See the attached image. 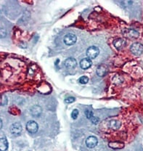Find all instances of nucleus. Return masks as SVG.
Returning <instances> with one entry per match:
<instances>
[{"label":"nucleus","instance_id":"9","mask_svg":"<svg viewBox=\"0 0 143 151\" xmlns=\"http://www.w3.org/2000/svg\"><path fill=\"white\" fill-rule=\"evenodd\" d=\"M65 66L68 68H74L76 67L77 62L76 61V59H74V58H67L64 62Z\"/></svg>","mask_w":143,"mask_h":151},{"label":"nucleus","instance_id":"1","mask_svg":"<svg viewBox=\"0 0 143 151\" xmlns=\"http://www.w3.org/2000/svg\"><path fill=\"white\" fill-rule=\"evenodd\" d=\"M130 51L134 55H141L143 52V45L138 42L134 43L131 44V47H130Z\"/></svg>","mask_w":143,"mask_h":151},{"label":"nucleus","instance_id":"14","mask_svg":"<svg viewBox=\"0 0 143 151\" xmlns=\"http://www.w3.org/2000/svg\"><path fill=\"white\" fill-rule=\"evenodd\" d=\"M127 36L130 38H137L139 36V33L134 29H129L127 30Z\"/></svg>","mask_w":143,"mask_h":151},{"label":"nucleus","instance_id":"13","mask_svg":"<svg viewBox=\"0 0 143 151\" xmlns=\"http://www.w3.org/2000/svg\"><path fill=\"white\" fill-rule=\"evenodd\" d=\"M121 122L117 121V120H112V121H110V123H109V127L113 130L118 129L121 127Z\"/></svg>","mask_w":143,"mask_h":151},{"label":"nucleus","instance_id":"2","mask_svg":"<svg viewBox=\"0 0 143 151\" xmlns=\"http://www.w3.org/2000/svg\"><path fill=\"white\" fill-rule=\"evenodd\" d=\"M99 50L98 47H95V46H92L89 47L86 50V55H87L88 58L89 59H95L99 55Z\"/></svg>","mask_w":143,"mask_h":151},{"label":"nucleus","instance_id":"5","mask_svg":"<svg viewBox=\"0 0 143 151\" xmlns=\"http://www.w3.org/2000/svg\"><path fill=\"white\" fill-rule=\"evenodd\" d=\"M26 129L29 133L35 134L37 132L38 129H39V126H38L37 123L35 122L34 121H30L26 124Z\"/></svg>","mask_w":143,"mask_h":151},{"label":"nucleus","instance_id":"3","mask_svg":"<svg viewBox=\"0 0 143 151\" xmlns=\"http://www.w3.org/2000/svg\"><path fill=\"white\" fill-rule=\"evenodd\" d=\"M63 41L66 45H74L77 41V36L74 33H68L64 36Z\"/></svg>","mask_w":143,"mask_h":151},{"label":"nucleus","instance_id":"6","mask_svg":"<svg viewBox=\"0 0 143 151\" xmlns=\"http://www.w3.org/2000/svg\"><path fill=\"white\" fill-rule=\"evenodd\" d=\"M97 138L95 136H90L89 137H87V139H86V145L89 148H95L97 145Z\"/></svg>","mask_w":143,"mask_h":151},{"label":"nucleus","instance_id":"20","mask_svg":"<svg viewBox=\"0 0 143 151\" xmlns=\"http://www.w3.org/2000/svg\"><path fill=\"white\" fill-rule=\"evenodd\" d=\"M76 100L75 97H68V98H66L65 100V103H68V104H69V103H74V101Z\"/></svg>","mask_w":143,"mask_h":151},{"label":"nucleus","instance_id":"8","mask_svg":"<svg viewBox=\"0 0 143 151\" xmlns=\"http://www.w3.org/2000/svg\"><path fill=\"white\" fill-rule=\"evenodd\" d=\"M92 61H91V59H89V58H84V59L81 60V62H80V67H81L82 69L86 70L90 68V67L92 66Z\"/></svg>","mask_w":143,"mask_h":151},{"label":"nucleus","instance_id":"22","mask_svg":"<svg viewBox=\"0 0 143 151\" xmlns=\"http://www.w3.org/2000/svg\"><path fill=\"white\" fill-rule=\"evenodd\" d=\"M90 120H91V121H92V124H98V122H99V118H97V117H95V116H94L93 118H92V119H90Z\"/></svg>","mask_w":143,"mask_h":151},{"label":"nucleus","instance_id":"19","mask_svg":"<svg viewBox=\"0 0 143 151\" xmlns=\"http://www.w3.org/2000/svg\"><path fill=\"white\" fill-rule=\"evenodd\" d=\"M7 104V97L5 95H2V100H1V105H2V106L4 105H6Z\"/></svg>","mask_w":143,"mask_h":151},{"label":"nucleus","instance_id":"4","mask_svg":"<svg viewBox=\"0 0 143 151\" xmlns=\"http://www.w3.org/2000/svg\"><path fill=\"white\" fill-rule=\"evenodd\" d=\"M23 127L20 123H14L10 127V131L12 135L14 136H19L22 132Z\"/></svg>","mask_w":143,"mask_h":151},{"label":"nucleus","instance_id":"12","mask_svg":"<svg viewBox=\"0 0 143 151\" xmlns=\"http://www.w3.org/2000/svg\"><path fill=\"white\" fill-rule=\"evenodd\" d=\"M8 149V142L5 137H2L0 140V150L1 151H6Z\"/></svg>","mask_w":143,"mask_h":151},{"label":"nucleus","instance_id":"21","mask_svg":"<svg viewBox=\"0 0 143 151\" xmlns=\"http://www.w3.org/2000/svg\"><path fill=\"white\" fill-rule=\"evenodd\" d=\"M0 34H1V38H4L5 36H7V31L5 29H2L0 31Z\"/></svg>","mask_w":143,"mask_h":151},{"label":"nucleus","instance_id":"7","mask_svg":"<svg viewBox=\"0 0 143 151\" xmlns=\"http://www.w3.org/2000/svg\"><path fill=\"white\" fill-rule=\"evenodd\" d=\"M31 114L34 117H39L40 116V115L42 114V108L41 107V106L39 105H33V107H31L30 110Z\"/></svg>","mask_w":143,"mask_h":151},{"label":"nucleus","instance_id":"10","mask_svg":"<svg viewBox=\"0 0 143 151\" xmlns=\"http://www.w3.org/2000/svg\"><path fill=\"white\" fill-rule=\"evenodd\" d=\"M113 45L116 47V50H121L125 47L126 41H124V39H122L119 38V39H116L113 41Z\"/></svg>","mask_w":143,"mask_h":151},{"label":"nucleus","instance_id":"17","mask_svg":"<svg viewBox=\"0 0 143 151\" xmlns=\"http://www.w3.org/2000/svg\"><path fill=\"white\" fill-rule=\"evenodd\" d=\"M84 113H85V116H86V117L88 118V119H92V118L94 117V113L92 110H85Z\"/></svg>","mask_w":143,"mask_h":151},{"label":"nucleus","instance_id":"16","mask_svg":"<svg viewBox=\"0 0 143 151\" xmlns=\"http://www.w3.org/2000/svg\"><path fill=\"white\" fill-rule=\"evenodd\" d=\"M88 82H89V78L87 76H81L78 79V82L80 84H86L88 83Z\"/></svg>","mask_w":143,"mask_h":151},{"label":"nucleus","instance_id":"18","mask_svg":"<svg viewBox=\"0 0 143 151\" xmlns=\"http://www.w3.org/2000/svg\"><path fill=\"white\" fill-rule=\"evenodd\" d=\"M78 116V110H76V109L73 110L72 113H71V118H72L73 119H76Z\"/></svg>","mask_w":143,"mask_h":151},{"label":"nucleus","instance_id":"11","mask_svg":"<svg viewBox=\"0 0 143 151\" xmlns=\"http://www.w3.org/2000/svg\"><path fill=\"white\" fill-rule=\"evenodd\" d=\"M108 72V68L104 65H100L99 66L97 67L96 70V73L97 74V76H100V77H103L106 75Z\"/></svg>","mask_w":143,"mask_h":151},{"label":"nucleus","instance_id":"15","mask_svg":"<svg viewBox=\"0 0 143 151\" xmlns=\"http://www.w3.org/2000/svg\"><path fill=\"white\" fill-rule=\"evenodd\" d=\"M109 146L113 149H121L124 147V145L121 142H110Z\"/></svg>","mask_w":143,"mask_h":151},{"label":"nucleus","instance_id":"23","mask_svg":"<svg viewBox=\"0 0 143 151\" xmlns=\"http://www.w3.org/2000/svg\"><path fill=\"white\" fill-rule=\"evenodd\" d=\"M2 121L1 120V128H2Z\"/></svg>","mask_w":143,"mask_h":151}]
</instances>
